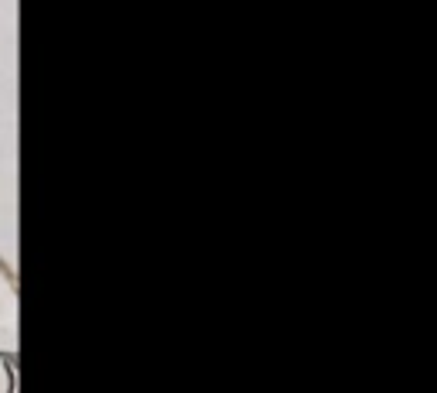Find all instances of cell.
I'll return each instance as SVG.
<instances>
[{
  "mask_svg": "<svg viewBox=\"0 0 437 393\" xmlns=\"http://www.w3.org/2000/svg\"><path fill=\"white\" fill-rule=\"evenodd\" d=\"M0 363H4V376H7V390L4 393H14L18 390V356L11 349H0Z\"/></svg>",
  "mask_w": 437,
  "mask_h": 393,
  "instance_id": "cell-1",
  "label": "cell"
}]
</instances>
